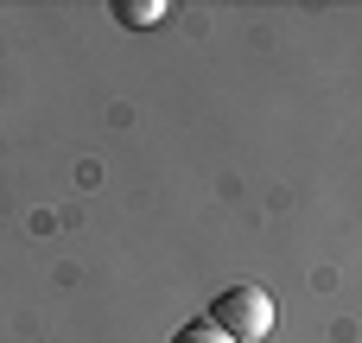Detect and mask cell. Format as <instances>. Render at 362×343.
I'll use <instances>...</instances> for the list:
<instances>
[{"label":"cell","instance_id":"cell-3","mask_svg":"<svg viewBox=\"0 0 362 343\" xmlns=\"http://www.w3.org/2000/svg\"><path fill=\"white\" fill-rule=\"evenodd\" d=\"M165 343H235V337H229V331H216L210 318H191V325H178Z\"/></svg>","mask_w":362,"mask_h":343},{"label":"cell","instance_id":"cell-2","mask_svg":"<svg viewBox=\"0 0 362 343\" xmlns=\"http://www.w3.org/2000/svg\"><path fill=\"white\" fill-rule=\"evenodd\" d=\"M115 19H121V25H134V32H146V25H159V19H165V0H121V6H115Z\"/></svg>","mask_w":362,"mask_h":343},{"label":"cell","instance_id":"cell-1","mask_svg":"<svg viewBox=\"0 0 362 343\" xmlns=\"http://www.w3.org/2000/svg\"><path fill=\"white\" fill-rule=\"evenodd\" d=\"M210 325L216 331H229L235 343H261L274 331V299L261 293V286H229V293H216V306H210Z\"/></svg>","mask_w":362,"mask_h":343}]
</instances>
